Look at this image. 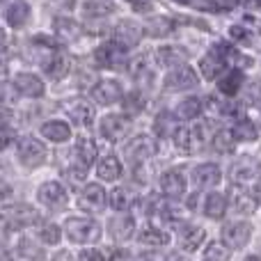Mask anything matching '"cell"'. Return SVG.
<instances>
[{"label":"cell","instance_id":"1","mask_svg":"<svg viewBox=\"0 0 261 261\" xmlns=\"http://www.w3.org/2000/svg\"><path fill=\"white\" fill-rule=\"evenodd\" d=\"M35 222H39V213L35 208L25 206V204H16L9 211L0 213V231H16L35 225Z\"/></svg>","mask_w":261,"mask_h":261},{"label":"cell","instance_id":"2","mask_svg":"<svg viewBox=\"0 0 261 261\" xmlns=\"http://www.w3.org/2000/svg\"><path fill=\"white\" fill-rule=\"evenodd\" d=\"M67 236L76 243H96L101 239V227L90 218H69L64 222Z\"/></svg>","mask_w":261,"mask_h":261},{"label":"cell","instance_id":"3","mask_svg":"<svg viewBox=\"0 0 261 261\" xmlns=\"http://www.w3.org/2000/svg\"><path fill=\"white\" fill-rule=\"evenodd\" d=\"M153 151H156V142L149 135H138V138L128 140L124 144V158H126V163H130V165L144 163L147 158L153 156Z\"/></svg>","mask_w":261,"mask_h":261},{"label":"cell","instance_id":"4","mask_svg":"<svg viewBox=\"0 0 261 261\" xmlns=\"http://www.w3.org/2000/svg\"><path fill=\"white\" fill-rule=\"evenodd\" d=\"M227 55H229V50H227L225 44L213 46V48L202 58V62H199V69H202L204 78L213 81V78L220 76V73L225 71V67H227Z\"/></svg>","mask_w":261,"mask_h":261},{"label":"cell","instance_id":"5","mask_svg":"<svg viewBox=\"0 0 261 261\" xmlns=\"http://www.w3.org/2000/svg\"><path fill=\"white\" fill-rule=\"evenodd\" d=\"M16 153H18V158H21L23 165L35 167V165H39V163H44L46 147H44V142H41V140L32 138V135H25V138L18 140Z\"/></svg>","mask_w":261,"mask_h":261},{"label":"cell","instance_id":"6","mask_svg":"<svg viewBox=\"0 0 261 261\" xmlns=\"http://www.w3.org/2000/svg\"><path fill=\"white\" fill-rule=\"evenodd\" d=\"M252 225L250 222H229L222 227V243L229 250H241L250 243Z\"/></svg>","mask_w":261,"mask_h":261},{"label":"cell","instance_id":"7","mask_svg":"<svg viewBox=\"0 0 261 261\" xmlns=\"http://www.w3.org/2000/svg\"><path fill=\"white\" fill-rule=\"evenodd\" d=\"M197 83H199V78H197V73H195V69L193 67H176V69H172L170 73H167V78H165V87L170 92H181V90H193V87H197Z\"/></svg>","mask_w":261,"mask_h":261},{"label":"cell","instance_id":"8","mask_svg":"<svg viewBox=\"0 0 261 261\" xmlns=\"http://www.w3.org/2000/svg\"><path fill=\"white\" fill-rule=\"evenodd\" d=\"M257 174H259V163L254 161V158H250V156L239 158V161L231 165V170H229L231 184H234V186L248 184V181H252Z\"/></svg>","mask_w":261,"mask_h":261},{"label":"cell","instance_id":"9","mask_svg":"<svg viewBox=\"0 0 261 261\" xmlns=\"http://www.w3.org/2000/svg\"><path fill=\"white\" fill-rule=\"evenodd\" d=\"M122 96H124L122 85L115 81H101V83H96L94 90H92V99L101 106H113V103H117Z\"/></svg>","mask_w":261,"mask_h":261},{"label":"cell","instance_id":"10","mask_svg":"<svg viewBox=\"0 0 261 261\" xmlns=\"http://www.w3.org/2000/svg\"><path fill=\"white\" fill-rule=\"evenodd\" d=\"M64 110H67L69 119L76 122L78 126H90V124L94 122V108H92L85 99L67 101V103H64Z\"/></svg>","mask_w":261,"mask_h":261},{"label":"cell","instance_id":"11","mask_svg":"<svg viewBox=\"0 0 261 261\" xmlns=\"http://www.w3.org/2000/svg\"><path fill=\"white\" fill-rule=\"evenodd\" d=\"M140 37H142V28L133 21H122L117 28H115V44H119L124 50L138 46Z\"/></svg>","mask_w":261,"mask_h":261},{"label":"cell","instance_id":"12","mask_svg":"<svg viewBox=\"0 0 261 261\" xmlns=\"http://www.w3.org/2000/svg\"><path fill=\"white\" fill-rule=\"evenodd\" d=\"M69 199L67 190L62 188V186L58 184V181H48V184H44L39 188V202L46 204L48 208H60L64 206Z\"/></svg>","mask_w":261,"mask_h":261},{"label":"cell","instance_id":"13","mask_svg":"<svg viewBox=\"0 0 261 261\" xmlns=\"http://www.w3.org/2000/svg\"><path fill=\"white\" fill-rule=\"evenodd\" d=\"M128 126L130 124L126 117H122V115H108L101 122V135L106 140H110V142H117V140H122L128 133Z\"/></svg>","mask_w":261,"mask_h":261},{"label":"cell","instance_id":"14","mask_svg":"<svg viewBox=\"0 0 261 261\" xmlns=\"http://www.w3.org/2000/svg\"><path fill=\"white\" fill-rule=\"evenodd\" d=\"M220 179H222V172L216 163H204V165L195 167L193 172V184L197 188H213V186L220 184Z\"/></svg>","mask_w":261,"mask_h":261},{"label":"cell","instance_id":"15","mask_svg":"<svg viewBox=\"0 0 261 261\" xmlns=\"http://www.w3.org/2000/svg\"><path fill=\"white\" fill-rule=\"evenodd\" d=\"M186 60H188V50L179 48V46H163V48L156 50V62L161 67L176 69V67H184Z\"/></svg>","mask_w":261,"mask_h":261},{"label":"cell","instance_id":"16","mask_svg":"<svg viewBox=\"0 0 261 261\" xmlns=\"http://www.w3.org/2000/svg\"><path fill=\"white\" fill-rule=\"evenodd\" d=\"M161 190H163V195H165V197L179 199L181 195L186 193V176L181 174V172H176V170L165 172V174H163V179H161Z\"/></svg>","mask_w":261,"mask_h":261},{"label":"cell","instance_id":"17","mask_svg":"<svg viewBox=\"0 0 261 261\" xmlns=\"http://www.w3.org/2000/svg\"><path fill=\"white\" fill-rule=\"evenodd\" d=\"M106 202H108V195H106V190L101 188L99 184L85 186L83 197H81V206L83 208H87V211H101V208L106 206Z\"/></svg>","mask_w":261,"mask_h":261},{"label":"cell","instance_id":"18","mask_svg":"<svg viewBox=\"0 0 261 261\" xmlns=\"http://www.w3.org/2000/svg\"><path fill=\"white\" fill-rule=\"evenodd\" d=\"M96 62L101 64V67H106V69H115V67H119V64L124 62V48L119 44H106V46H101L99 50H96Z\"/></svg>","mask_w":261,"mask_h":261},{"label":"cell","instance_id":"19","mask_svg":"<svg viewBox=\"0 0 261 261\" xmlns=\"http://www.w3.org/2000/svg\"><path fill=\"white\" fill-rule=\"evenodd\" d=\"M257 199H254V195H250L248 190L243 188V186H234V197H231V206H234L236 213H241V216H252L254 211H257Z\"/></svg>","mask_w":261,"mask_h":261},{"label":"cell","instance_id":"20","mask_svg":"<svg viewBox=\"0 0 261 261\" xmlns=\"http://www.w3.org/2000/svg\"><path fill=\"white\" fill-rule=\"evenodd\" d=\"M14 85H16L18 94H23V96H30V99L44 96V85H41V81L35 73H18Z\"/></svg>","mask_w":261,"mask_h":261},{"label":"cell","instance_id":"21","mask_svg":"<svg viewBox=\"0 0 261 261\" xmlns=\"http://www.w3.org/2000/svg\"><path fill=\"white\" fill-rule=\"evenodd\" d=\"M204 229L202 227H195V225H184L179 231V243L184 250H188V252H195V250L202 245L204 241Z\"/></svg>","mask_w":261,"mask_h":261},{"label":"cell","instance_id":"22","mask_svg":"<svg viewBox=\"0 0 261 261\" xmlns=\"http://www.w3.org/2000/svg\"><path fill=\"white\" fill-rule=\"evenodd\" d=\"M110 231H113V239L115 241H128L135 231V222L133 218L126 216V213H119L110 220Z\"/></svg>","mask_w":261,"mask_h":261},{"label":"cell","instance_id":"23","mask_svg":"<svg viewBox=\"0 0 261 261\" xmlns=\"http://www.w3.org/2000/svg\"><path fill=\"white\" fill-rule=\"evenodd\" d=\"M41 259H44V250L28 239H23L12 252V261H41Z\"/></svg>","mask_w":261,"mask_h":261},{"label":"cell","instance_id":"24","mask_svg":"<svg viewBox=\"0 0 261 261\" xmlns=\"http://www.w3.org/2000/svg\"><path fill=\"white\" fill-rule=\"evenodd\" d=\"M76 158H78V165L83 167V170H87V167L94 163L96 158V144L92 138H78L76 142Z\"/></svg>","mask_w":261,"mask_h":261},{"label":"cell","instance_id":"25","mask_svg":"<svg viewBox=\"0 0 261 261\" xmlns=\"http://www.w3.org/2000/svg\"><path fill=\"white\" fill-rule=\"evenodd\" d=\"M28 18H30V5H28L25 0H14L7 7V23L12 28L25 25Z\"/></svg>","mask_w":261,"mask_h":261},{"label":"cell","instance_id":"26","mask_svg":"<svg viewBox=\"0 0 261 261\" xmlns=\"http://www.w3.org/2000/svg\"><path fill=\"white\" fill-rule=\"evenodd\" d=\"M243 83H245L243 71H241V69H231L227 76H222L220 81H218V90H220L222 94H227V96H234L236 92L241 90Z\"/></svg>","mask_w":261,"mask_h":261},{"label":"cell","instance_id":"27","mask_svg":"<svg viewBox=\"0 0 261 261\" xmlns=\"http://www.w3.org/2000/svg\"><path fill=\"white\" fill-rule=\"evenodd\" d=\"M41 135H44L46 140H50V142H64V140L71 138V128H69V124L53 119V122L41 126Z\"/></svg>","mask_w":261,"mask_h":261},{"label":"cell","instance_id":"28","mask_svg":"<svg viewBox=\"0 0 261 261\" xmlns=\"http://www.w3.org/2000/svg\"><path fill=\"white\" fill-rule=\"evenodd\" d=\"M204 213L211 220H220L227 213V197L222 193H211L206 197V204H204Z\"/></svg>","mask_w":261,"mask_h":261},{"label":"cell","instance_id":"29","mask_svg":"<svg viewBox=\"0 0 261 261\" xmlns=\"http://www.w3.org/2000/svg\"><path fill=\"white\" fill-rule=\"evenodd\" d=\"M144 30H147V35H151V37H165V35H170V32L174 30V21L167 18V16L149 18L147 25H144Z\"/></svg>","mask_w":261,"mask_h":261},{"label":"cell","instance_id":"30","mask_svg":"<svg viewBox=\"0 0 261 261\" xmlns=\"http://www.w3.org/2000/svg\"><path fill=\"white\" fill-rule=\"evenodd\" d=\"M122 174V163L117 161V156H106L99 163V176L103 181H115Z\"/></svg>","mask_w":261,"mask_h":261},{"label":"cell","instance_id":"31","mask_svg":"<svg viewBox=\"0 0 261 261\" xmlns=\"http://www.w3.org/2000/svg\"><path fill=\"white\" fill-rule=\"evenodd\" d=\"M69 58H64V55H55L53 60H48L46 62V67H44V71L48 73V78H55V81H60V78H64L69 73Z\"/></svg>","mask_w":261,"mask_h":261},{"label":"cell","instance_id":"32","mask_svg":"<svg viewBox=\"0 0 261 261\" xmlns=\"http://www.w3.org/2000/svg\"><path fill=\"white\" fill-rule=\"evenodd\" d=\"M140 243L142 245H167L170 243V234H165L163 229H156V227H147V229L140 231Z\"/></svg>","mask_w":261,"mask_h":261},{"label":"cell","instance_id":"33","mask_svg":"<svg viewBox=\"0 0 261 261\" xmlns=\"http://www.w3.org/2000/svg\"><path fill=\"white\" fill-rule=\"evenodd\" d=\"M199 113H202V101H199L197 96L184 99L179 103V108H176V117L179 119H195Z\"/></svg>","mask_w":261,"mask_h":261},{"label":"cell","instance_id":"34","mask_svg":"<svg viewBox=\"0 0 261 261\" xmlns=\"http://www.w3.org/2000/svg\"><path fill=\"white\" fill-rule=\"evenodd\" d=\"M211 144H213V149H216L218 153H229L231 149H234V144H236V138H234V130H218L216 135L211 138Z\"/></svg>","mask_w":261,"mask_h":261},{"label":"cell","instance_id":"35","mask_svg":"<svg viewBox=\"0 0 261 261\" xmlns=\"http://www.w3.org/2000/svg\"><path fill=\"white\" fill-rule=\"evenodd\" d=\"M55 30H58L60 37H64V39H78L81 37V25H78L76 21H71V18H58L55 21Z\"/></svg>","mask_w":261,"mask_h":261},{"label":"cell","instance_id":"36","mask_svg":"<svg viewBox=\"0 0 261 261\" xmlns=\"http://www.w3.org/2000/svg\"><path fill=\"white\" fill-rule=\"evenodd\" d=\"M172 138H174V144H176V149H181V151H186V153L195 151L193 128H186V126H181V128H176V133L172 135Z\"/></svg>","mask_w":261,"mask_h":261},{"label":"cell","instance_id":"37","mask_svg":"<svg viewBox=\"0 0 261 261\" xmlns=\"http://www.w3.org/2000/svg\"><path fill=\"white\" fill-rule=\"evenodd\" d=\"M204 257H206V261H229L231 250L227 248L225 243L213 241V243H208V248L204 250Z\"/></svg>","mask_w":261,"mask_h":261},{"label":"cell","instance_id":"38","mask_svg":"<svg viewBox=\"0 0 261 261\" xmlns=\"http://www.w3.org/2000/svg\"><path fill=\"white\" fill-rule=\"evenodd\" d=\"M153 130L158 133V138H165V135H174L176 133V124H174V117L167 113L158 115L156 117V124H153Z\"/></svg>","mask_w":261,"mask_h":261},{"label":"cell","instance_id":"39","mask_svg":"<svg viewBox=\"0 0 261 261\" xmlns=\"http://www.w3.org/2000/svg\"><path fill=\"white\" fill-rule=\"evenodd\" d=\"M234 138L236 140H245V142L257 140V126H254L252 122H248V119H241V122L234 126Z\"/></svg>","mask_w":261,"mask_h":261},{"label":"cell","instance_id":"40","mask_svg":"<svg viewBox=\"0 0 261 261\" xmlns=\"http://www.w3.org/2000/svg\"><path fill=\"white\" fill-rule=\"evenodd\" d=\"M110 206L115 208V211H126L130 206V195L126 188H115L113 193H110Z\"/></svg>","mask_w":261,"mask_h":261},{"label":"cell","instance_id":"41","mask_svg":"<svg viewBox=\"0 0 261 261\" xmlns=\"http://www.w3.org/2000/svg\"><path fill=\"white\" fill-rule=\"evenodd\" d=\"M39 239L48 245H55V243H60V239H62V231H60L58 225H44L39 229Z\"/></svg>","mask_w":261,"mask_h":261},{"label":"cell","instance_id":"42","mask_svg":"<svg viewBox=\"0 0 261 261\" xmlns=\"http://www.w3.org/2000/svg\"><path fill=\"white\" fill-rule=\"evenodd\" d=\"M16 85L9 83H0V106H12L16 101Z\"/></svg>","mask_w":261,"mask_h":261},{"label":"cell","instance_id":"43","mask_svg":"<svg viewBox=\"0 0 261 261\" xmlns=\"http://www.w3.org/2000/svg\"><path fill=\"white\" fill-rule=\"evenodd\" d=\"M16 138V133H14V128L9 126H0V151L3 149H7L9 144H12V140Z\"/></svg>","mask_w":261,"mask_h":261},{"label":"cell","instance_id":"44","mask_svg":"<svg viewBox=\"0 0 261 261\" xmlns=\"http://www.w3.org/2000/svg\"><path fill=\"white\" fill-rule=\"evenodd\" d=\"M87 14H92V16H103V14L110 12V5L106 3H87Z\"/></svg>","mask_w":261,"mask_h":261},{"label":"cell","instance_id":"45","mask_svg":"<svg viewBox=\"0 0 261 261\" xmlns=\"http://www.w3.org/2000/svg\"><path fill=\"white\" fill-rule=\"evenodd\" d=\"M9 199H12V186L5 184V181L0 179V206H3V204H7Z\"/></svg>","mask_w":261,"mask_h":261},{"label":"cell","instance_id":"46","mask_svg":"<svg viewBox=\"0 0 261 261\" xmlns=\"http://www.w3.org/2000/svg\"><path fill=\"white\" fill-rule=\"evenodd\" d=\"M78 261H103V254L96 252V250H83Z\"/></svg>","mask_w":261,"mask_h":261},{"label":"cell","instance_id":"47","mask_svg":"<svg viewBox=\"0 0 261 261\" xmlns=\"http://www.w3.org/2000/svg\"><path fill=\"white\" fill-rule=\"evenodd\" d=\"M229 35H231V39H236V41H248V32H245V28H241V25H234L229 30Z\"/></svg>","mask_w":261,"mask_h":261},{"label":"cell","instance_id":"48","mask_svg":"<svg viewBox=\"0 0 261 261\" xmlns=\"http://www.w3.org/2000/svg\"><path fill=\"white\" fill-rule=\"evenodd\" d=\"M108 261H130V254L126 252V250H115Z\"/></svg>","mask_w":261,"mask_h":261},{"label":"cell","instance_id":"49","mask_svg":"<svg viewBox=\"0 0 261 261\" xmlns=\"http://www.w3.org/2000/svg\"><path fill=\"white\" fill-rule=\"evenodd\" d=\"M7 64H9V53L5 48H0V76L7 71Z\"/></svg>","mask_w":261,"mask_h":261},{"label":"cell","instance_id":"50","mask_svg":"<svg viewBox=\"0 0 261 261\" xmlns=\"http://www.w3.org/2000/svg\"><path fill=\"white\" fill-rule=\"evenodd\" d=\"M128 101H130V103H126V110H142L144 103H138V94H133Z\"/></svg>","mask_w":261,"mask_h":261},{"label":"cell","instance_id":"51","mask_svg":"<svg viewBox=\"0 0 261 261\" xmlns=\"http://www.w3.org/2000/svg\"><path fill=\"white\" fill-rule=\"evenodd\" d=\"M243 5L248 9H257V12H261V0H243Z\"/></svg>","mask_w":261,"mask_h":261},{"label":"cell","instance_id":"52","mask_svg":"<svg viewBox=\"0 0 261 261\" xmlns=\"http://www.w3.org/2000/svg\"><path fill=\"white\" fill-rule=\"evenodd\" d=\"M53 261H71V257H69V252H58L53 257Z\"/></svg>","mask_w":261,"mask_h":261},{"label":"cell","instance_id":"53","mask_svg":"<svg viewBox=\"0 0 261 261\" xmlns=\"http://www.w3.org/2000/svg\"><path fill=\"white\" fill-rule=\"evenodd\" d=\"M254 199H257V202H261V179L257 181V186H254Z\"/></svg>","mask_w":261,"mask_h":261},{"label":"cell","instance_id":"54","mask_svg":"<svg viewBox=\"0 0 261 261\" xmlns=\"http://www.w3.org/2000/svg\"><path fill=\"white\" fill-rule=\"evenodd\" d=\"M225 7H234V5H239V3H243V0H220Z\"/></svg>","mask_w":261,"mask_h":261},{"label":"cell","instance_id":"55","mask_svg":"<svg viewBox=\"0 0 261 261\" xmlns=\"http://www.w3.org/2000/svg\"><path fill=\"white\" fill-rule=\"evenodd\" d=\"M161 261H181L179 254H167V257H161Z\"/></svg>","mask_w":261,"mask_h":261},{"label":"cell","instance_id":"56","mask_svg":"<svg viewBox=\"0 0 261 261\" xmlns=\"http://www.w3.org/2000/svg\"><path fill=\"white\" fill-rule=\"evenodd\" d=\"M140 261H161V257H153V254H147V257H142Z\"/></svg>","mask_w":261,"mask_h":261},{"label":"cell","instance_id":"57","mask_svg":"<svg viewBox=\"0 0 261 261\" xmlns=\"http://www.w3.org/2000/svg\"><path fill=\"white\" fill-rule=\"evenodd\" d=\"M3 46H5V30L0 28V48H3Z\"/></svg>","mask_w":261,"mask_h":261},{"label":"cell","instance_id":"58","mask_svg":"<svg viewBox=\"0 0 261 261\" xmlns=\"http://www.w3.org/2000/svg\"><path fill=\"white\" fill-rule=\"evenodd\" d=\"M245 261H261V257H254V254H252V257H248Z\"/></svg>","mask_w":261,"mask_h":261},{"label":"cell","instance_id":"59","mask_svg":"<svg viewBox=\"0 0 261 261\" xmlns=\"http://www.w3.org/2000/svg\"><path fill=\"white\" fill-rule=\"evenodd\" d=\"M176 3H181V5H190L193 0H176Z\"/></svg>","mask_w":261,"mask_h":261},{"label":"cell","instance_id":"60","mask_svg":"<svg viewBox=\"0 0 261 261\" xmlns=\"http://www.w3.org/2000/svg\"><path fill=\"white\" fill-rule=\"evenodd\" d=\"M0 261H7V259H5V254H3V252H0Z\"/></svg>","mask_w":261,"mask_h":261},{"label":"cell","instance_id":"61","mask_svg":"<svg viewBox=\"0 0 261 261\" xmlns=\"http://www.w3.org/2000/svg\"><path fill=\"white\" fill-rule=\"evenodd\" d=\"M3 5H7V0H0V7H3Z\"/></svg>","mask_w":261,"mask_h":261}]
</instances>
